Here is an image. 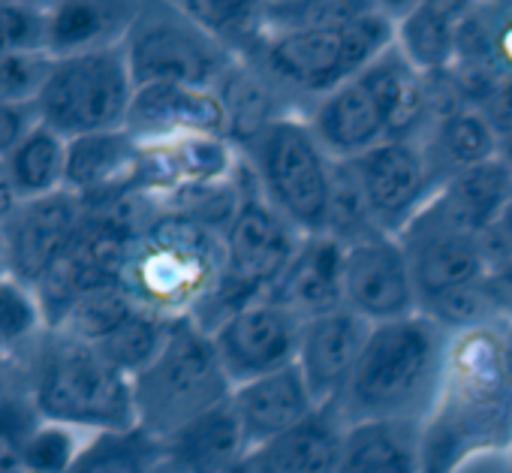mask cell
<instances>
[{
	"label": "cell",
	"instance_id": "1",
	"mask_svg": "<svg viewBox=\"0 0 512 473\" xmlns=\"http://www.w3.org/2000/svg\"><path fill=\"white\" fill-rule=\"evenodd\" d=\"M419 449L422 473H461L512 449V317L452 332Z\"/></svg>",
	"mask_w": 512,
	"mask_h": 473
},
{
	"label": "cell",
	"instance_id": "2",
	"mask_svg": "<svg viewBox=\"0 0 512 473\" xmlns=\"http://www.w3.org/2000/svg\"><path fill=\"white\" fill-rule=\"evenodd\" d=\"M452 332L428 314H413L371 329L368 344L335 398L350 425H422L437 398Z\"/></svg>",
	"mask_w": 512,
	"mask_h": 473
},
{
	"label": "cell",
	"instance_id": "3",
	"mask_svg": "<svg viewBox=\"0 0 512 473\" xmlns=\"http://www.w3.org/2000/svg\"><path fill=\"white\" fill-rule=\"evenodd\" d=\"M395 46V19L371 4L293 31L266 37L247 64L260 70L281 94L311 97L314 103L365 73Z\"/></svg>",
	"mask_w": 512,
	"mask_h": 473
},
{
	"label": "cell",
	"instance_id": "4",
	"mask_svg": "<svg viewBox=\"0 0 512 473\" xmlns=\"http://www.w3.org/2000/svg\"><path fill=\"white\" fill-rule=\"evenodd\" d=\"M431 100L425 79L392 46L365 73L311 109V130L332 160H353L389 139H413Z\"/></svg>",
	"mask_w": 512,
	"mask_h": 473
},
{
	"label": "cell",
	"instance_id": "5",
	"mask_svg": "<svg viewBox=\"0 0 512 473\" xmlns=\"http://www.w3.org/2000/svg\"><path fill=\"white\" fill-rule=\"evenodd\" d=\"M220 269L223 232L187 211H175L133 235L121 287L139 308L178 320L193 317L214 290Z\"/></svg>",
	"mask_w": 512,
	"mask_h": 473
},
{
	"label": "cell",
	"instance_id": "6",
	"mask_svg": "<svg viewBox=\"0 0 512 473\" xmlns=\"http://www.w3.org/2000/svg\"><path fill=\"white\" fill-rule=\"evenodd\" d=\"M244 172L247 181L238 208L223 229L220 278L190 317L208 335L247 305L269 299L308 239L263 196L250 166H244Z\"/></svg>",
	"mask_w": 512,
	"mask_h": 473
},
{
	"label": "cell",
	"instance_id": "7",
	"mask_svg": "<svg viewBox=\"0 0 512 473\" xmlns=\"http://www.w3.org/2000/svg\"><path fill=\"white\" fill-rule=\"evenodd\" d=\"M232 383L220 365L211 335L190 317H178L157 359L133 377L136 428L157 443L229 401Z\"/></svg>",
	"mask_w": 512,
	"mask_h": 473
},
{
	"label": "cell",
	"instance_id": "8",
	"mask_svg": "<svg viewBox=\"0 0 512 473\" xmlns=\"http://www.w3.org/2000/svg\"><path fill=\"white\" fill-rule=\"evenodd\" d=\"M37 413L85 434L136 428L133 380L97 347L55 335L37 368Z\"/></svg>",
	"mask_w": 512,
	"mask_h": 473
},
{
	"label": "cell",
	"instance_id": "9",
	"mask_svg": "<svg viewBox=\"0 0 512 473\" xmlns=\"http://www.w3.org/2000/svg\"><path fill=\"white\" fill-rule=\"evenodd\" d=\"M244 151L263 196L302 235H326L335 190V160L320 145L311 124L284 115L272 121Z\"/></svg>",
	"mask_w": 512,
	"mask_h": 473
},
{
	"label": "cell",
	"instance_id": "10",
	"mask_svg": "<svg viewBox=\"0 0 512 473\" xmlns=\"http://www.w3.org/2000/svg\"><path fill=\"white\" fill-rule=\"evenodd\" d=\"M136 85L124 49H100L70 58H52L34 100L40 124L67 142L124 130Z\"/></svg>",
	"mask_w": 512,
	"mask_h": 473
},
{
	"label": "cell",
	"instance_id": "11",
	"mask_svg": "<svg viewBox=\"0 0 512 473\" xmlns=\"http://www.w3.org/2000/svg\"><path fill=\"white\" fill-rule=\"evenodd\" d=\"M121 49L136 88L187 85L214 91L238 64L181 4H142Z\"/></svg>",
	"mask_w": 512,
	"mask_h": 473
},
{
	"label": "cell",
	"instance_id": "12",
	"mask_svg": "<svg viewBox=\"0 0 512 473\" xmlns=\"http://www.w3.org/2000/svg\"><path fill=\"white\" fill-rule=\"evenodd\" d=\"M344 163L356 175L377 229L395 239L443 187L416 136L380 142Z\"/></svg>",
	"mask_w": 512,
	"mask_h": 473
},
{
	"label": "cell",
	"instance_id": "13",
	"mask_svg": "<svg viewBox=\"0 0 512 473\" xmlns=\"http://www.w3.org/2000/svg\"><path fill=\"white\" fill-rule=\"evenodd\" d=\"M85 220L88 205L70 190L19 202L13 214L0 223L7 275L37 290L67 257Z\"/></svg>",
	"mask_w": 512,
	"mask_h": 473
},
{
	"label": "cell",
	"instance_id": "14",
	"mask_svg": "<svg viewBox=\"0 0 512 473\" xmlns=\"http://www.w3.org/2000/svg\"><path fill=\"white\" fill-rule=\"evenodd\" d=\"M305 320L275 299L253 302L211 332L220 365L235 386L299 362Z\"/></svg>",
	"mask_w": 512,
	"mask_h": 473
},
{
	"label": "cell",
	"instance_id": "15",
	"mask_svg": "<svg viewBox=\"0 0 512 473\" xmlns=\"http://www.w3.org/2000/svg\"><path fill=\"white\" fill-rule=\"evenodd\" d=\"M344 308L371 326L395 323L422 311L410 257L395 235H371L347 245Z\"/></svg>",
	"mask_w": 512,
	"mask_h": 473
},
{
	"label": "cell",
	"instance_id": "16",
	"mask_svg": "<svg viewBox=\"0 0 512 473\" xmlns=\"http://www.w3.org/2000/svg\"><path fill=\"white\" fill-rule=\"evenodd\" d=\"M398 239L410 257L422 308L488 278L491 260L485 251V239H479V235L455 232L416 217Z\"/></svg>",
	"mask_w": 512,
	"mask_h": 473
},
{
	"label": "cell",
	"instance_id": "17",
	"mask_svg": "<svg viewBox=\"0 0 512 473\" xmlns=\"http://www.w3.org/2000/svg\"><path fill=\"white\" fill-rule=\"evenodd\" d=\"M124 130L139 145H166L187 136H223L226 109L217 91L187 85L136 88Z\"/></svg>",
	"mask_w": 512,
	"mask_h": 473
},
{
	"label": "cell",
	"instance_id": "18",
	"mask_svg": "<svg viewBox=\"0 0 512 473\" xmlns=\"http://www.w3.org/2000/svg\"><path fill=\"white\" fill-rule=\"evenodd\" d=\"M509 202H512V166L503 157H497L491 163L452 175L416 217L485 239L497 226Z\"/></svg>",
	"mask_w": 512,
	"mask_h": 473
},
{
	"label": "cell",
	"instance_id": "19",
	"mask_svg": "<svg viewBox=\"0 0 512 473\" xmlns=\"http://www.w3.org/2000/svg\"><path fill=\"white\" fill-rule=\"evenodd\" d=\"M371 329L374 326L359 314H353L350 308L305 323L302 344H299V368L305 371L320 404L335 401L344 392L368 344Z\"/></svg>",
	"mask_w": 512,
	"mask_h": 473
},
{
	"label": "cell",
	"instance_id": "20",
	"mask_svg": "<svg viewBox=\"0 0 512 473\" xmlns=\"http://www.w3.org/2000/svg\"><path fill=\"white\" fill-rule=\"evenodd\" d=\"M229 401L253 449L296 428L320 407L299 362L275 374H266L260 380L235 386Z\"/></svg>",
	"mask_w": 512,
	"mask_h": 473
},
{
	"label": "cell",
	"instance_id": "21",
	"mask_svg": "<svg viewBox=\"0 0 512 473\" xmlns=\"http://www.w3.org/2000/svg\"><path fill=\"white\" fill-rule=\"evenodd\" d=\"M350 422L338 401L320 404L296 428L253 449V464L260 473H335L347 446Z\"/></svg>",
	"mask_w": 512,
	"mask_h": 473
},
{
	"label": "cell",
	"instance_id": "22",
	"mask_svg": "<svg viewBox=\"0 0 512 473\" xmlns=\"http://www.w3.org/2000/svg\"><path fill=\"white\" fill-rule=\"evenodd\" d=\"M344 260L347 245L332 235H308L281 284L269 299L290 308L305 323L344 308Z\"/></svg>",
	"mask_w": 512,
	"mask_h": 473
},
{
	"label": "cell",
	"instance_id": "23",
	"mask_svg": "<svg viewBox=\"0 0 512 473\" xmlns=\"http://www.w3.org/2000/svg\"><path fill=\"white\" fill-rule=\"evenodd\" d=\"M142 4H100V0H67L46 10V55L70 58L124 43Z\"/></svg>",
	"mask_w": 512,
	"mask_h": 473
},
{
	"label": "cell",
	"instance_id": "24",
	"mask_svg": "<svg viewBox=\"0 0 512 473\" xmlns=\"http://www.w3.org/2000/svg\"><path fill=\"white\" fill-rule=\"evenodd\" d=\"M250 452L253 446L232 410V401L202 413L163 443L166 461H172L181 473H217Z\"/></svg>",
	"mask_w": 512,
	"mask_h": 473
},
{
	"label": "cell",
	"instance_id": "25",
	"mask_svg": "<svg viewBox=\"0 0 512 473\" xmlns=\"http://www.w3.org/2000/svg\"><path fill=\"white\" fill-rule=\"evenodd\" d=\"M500 133L488 121V115L476 106H458L437 118L428 139H422L425 154L434 166V175L440 184H446L452 175L491 163L500 157Z\"/></svg>",
	"mask_w": 512,
	"mask_h": 473
},
{
	"label": "cell",
	"instance_id": "26",
	"mask_svg": "<svg viewBox=\"0 0 512 473\" xmlns=\"http://www.w3.org/2000/svg\"><path fill=\"white\" fill-rule=\"evenodd\" d=\"M464 7L416 4L395 22V49L425 79L443 76L458 61V31Z\"/></svg>",
	"mask_w": 512,
	"mask_h": 473
},
{
	"label": "cell",
	"instance_id": "27",
	"mask_svg": "<svg viewBox=\"0 0 512 473\" xmlns=\"http://www.w3.org/2000/svg\"><path fill=\"white\" fill-rule=\"evenodd\" d=\"M139 157L142 145L127 130L73 139L67 148V190L88 205V199L109 193L127 178H136Z\"/></svg>",
	"mask_w": 512,
	"mask_h": 473
},
{
	"label": "cell",
	"instance_id": "28",
	"mask_svg": "<svg viewBox=\"0 0 512 473\" xmlns=\"http://www.w3.org/2000/svg\"><path fill=\"white\" fill-rule=\"evenodd\" d=\"M419 428L407 422L350 425L335 473H422Z\"/></svg>",
	"mask_w": 512,
	"mask_h": 473
},
{
	"label": "cell",
	"instance_id": "29",
	"mask_svg": "<svg viewBox=\"0 0 512 473\" xmlns=\"http://www.w3.org/2000/svg\"><path fill=\"white\" fill-rule=\"evenodd\" d=\"M67 148L70 142L46 124H37L13 148V154L0 163V172L19 202L67 190Z\"/></svg>",
	"mask_w": 512,
	"mask_h": 473
},
{
	"label": "cell",
	"instance_id": "30",
	"mask_svg": "<svg viewBox=\"0 0 512 473\" xmlns=\"http://www.w3.org/2000/svg\"><path fill=\"white\" fill-rule=\"evenodd\" d=\"M181 7L238 61H250L269 37L263 4H241V0H190V4H181Z\"/></svg>",
	"mask_w": 512,
	"mask_h": 473
},
{
	"label": "cell",
	"instance_id": "31",
	"mask_svg": "<svg viewBox=\"0 0 512 473\" xmlns=\"http://www.w3.org/2000/svg\"><path fill=\"white\" fill-rule=\"evenodd\" d=\"M163 458V443L142 428L91 434L70 473H148Z\"/></svg>",
	"mask_w": 512,
	"mask_h": 473
},
{
	"label": "cell",
	"instance_id": "32",
	"mask_svg": "<svg viewBox=\"0 0 512 473\" xmlns=\"http://www.w3.org/2000/svg\"><path fill=\"white\" fill-rule=\"evenodd\" d=\"M172 323L175 320H169V317H160L154 311L136 308L106 341L97 344V350L118 371H124L133 380L136 374H142L157 359V353L163 350V344L169 338Z\"/></svg>",
	"mask_w": 512,
	"mask_h": 473
},
{
	"label": "cell",
	"instance_id": "33",
	"mask_svg": "<svg viewBox=\"0 0 512 473\" xmlns=\"http://www.w3.org/2000/svg\"><path fill=\"white\" fill-rule=\"evenodd\" d=\"M88 437L91 434L76 431L70 425L40 419V425H34L19 440L16 464L22 467V473H70Z\"/></svg>",
	"mask_w": 512,
	"mask_h": 473
},
{
	"label": "cell",
	"instance_id": "34",
	"mask_svg": "<svg viewBox=\"0 0 512 473\" xmlns=\"http://www.w3.org/2000/svg\"><path fill=\"white\" fill-rule=\"evenodd\" d=\"M46 323L37 290L25 287L13 275H0V347L31 338Z\"/></svg>",
	"mask_w": 512,
	"mask_h": 473
},
{
	"label": "cell",
	"instance_id": "35",
	"mask_svg": "<svg viewBox=\"0 0 512 473\" xmlns=\"http://www.w3.org/2000/svg\"><path fill=\"white\" fill-rule=\"evenodd\" d=\"M46 55V10L0 0V58Z\"/></svg>",
	"mask_w": 512,
	"mask_h": 473
},
{
	"label": "cell",
	"instance_id": "36",
	"mask_svg": "<svg viewBox=\"0 0 512 473\" xmlns=\"http://www.w3.org/2000/svg\"><path fill=\"white\" fill-rule=\"evenodd\" d=\"M49 55H16L0 58V106L34 103L49 73Z\"/></svg>",
	"mask_w": 512,
	"mask_h": 473
},
{
	"label": "cell",
	"instance_id": "37",
	"mask_svg": "<svg viewBox=\"0 0 512 473\" xmlns=\"http://www.w3.org/2000/svg\"><path fill=\"white\" fill-rule=\"evenodd\" d=\"M40 124L34 103H16V106H0V163H4L13 148Z\"/></svg>",
	"mask_w": 512,
	"mask_h": 473
},
{
	"label": "cell",
	"instance_id": "38",
	"mask_svg": "<svg viewBox=\"0 0 512 473\" xmlns=\"http://www.w3.org/2000/svg\"><path fill=\"white\" fill-rule=\"evenodd\" d=\"M494 55L503 64H512V25H506L500 34H494Z\"/></svg>",
	"mask_w": 512,
	"mask_h": 473
},
{
	"label": "cell",
	"instance_id": "39",
	"mask_svg": "<svg viewBox=\"0 0 512 473\" xmlns=\"http://www.w3.org/2000/svg\"><path fill=\"white\" fill-rule=\"evenodd\" d=\"M494 458H485V461H476V464H470L467 470H461V473H509L506 470V458H503V464H491Z\"/></svg>",
	"mask_w": 512,
	"mask_h": 473
},
{
	"label": "cell",
	"instance_id": "40",
	"mask_svg": "<svg viewBox=\"0 0 512 473\" xmlns=\"http://www.w3.org/2000/svg\"><path fill=\"white\" fill-rule=\"evenodd\" d=\"M217 473H260V470H256L253 452H250L247 458H241V461H235V464H229V467H223V470H217Z\"/></svg>",
	"mask_w": 512,
	"mask_h": 473
},
{
	"label": "cell",
	"instance_id": "41",
	"mask_svg": "<svg viewBox=\"0 0 512 473\" xmlns=\"http://www.w3.org/2000/svg\"><path fill=\"white\" fill-rule=\"evenodd\" d=\"M148 473H181V470H178L172 461H166V455H163V458H160V461H157V464H154Z\"/></svg>",
	"mask_w": 512,
	"mask_h": 473
},
{
	"label": "cell",
	"instance_id": "42",
	"mask_svg": "<svg viewBox=\"0 0 512 473\" xmlns=\"http://www.w3.org/2000/svg\"><path fill=\"white\" fill-rule=\"evenodd\" d=\"M7 272V263H4V245H0V275Z\"/></svg>",
	"mask_w": 512,
	"mask_h": 473
},
{
	"label": "cell",
	"instance_id": "43",
	"mask_svg": "<svg viewBox=\"0 0 512 473\" xmlns=\"http://www.w3.org/2000/svg\"><path fill=\"white\" fill-rule=\"evenodd\" d=\"M506 470H509V473H512V449H509V452H506Z\"/></svg>",
	"mask_w": 512,
	"mask_h": 473
}]
</instances>
